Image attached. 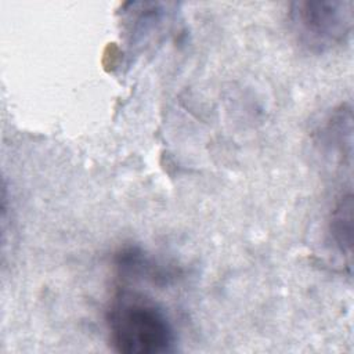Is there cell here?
Here are the masks:
<instances>
[{"instance_id":"cell-1","label":"cell","mask_w":354,"mask_h":354,"mask_svg":"<svg viewBox=\"0 0 354 354\" xmlns=\"http://www.w3.org/2000/svg\"><path fill=\"white\" fill-rule=\"evenodd\" d=\"M111 347L122 354H165L174 350L176 329L155 299L131 290L119 292L108 308Z\"/></svg>"},{"instance_id":"cell-2","label":"cell","mask_w":354,"mask_h":354,"mask_svg":"<svg viewBox=\"0 0 354 354\" xmlns=\"http://www.w3.org/2000/svg\"><path fill=\"white\" fill-rule=\"evenodd\" d=\"M289 19L297 40L311 51H328L348 41L353 32V1L306 0L290 4Z\"/></svg>"},{"instance_id":"cell-3","label":"cell","mask_w":354,"mask_h":354,"mask_svg":"<svg viewBox=\"0 0 354 354\" xmlns=\"http://www.w3.org/2000/svg\"><path fill=\"white\" fill-rule=\"evenodd\" d=\"M329 238L337 253L351 264L353 252V194L347 192L336 202L329 220Z\"/></svg>"}]
</instances>
